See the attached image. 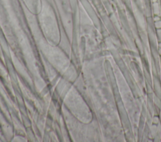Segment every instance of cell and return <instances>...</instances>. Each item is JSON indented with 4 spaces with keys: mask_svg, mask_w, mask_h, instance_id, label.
<instances>
[{
    "mask_svg": "<svg viewBox=\"0 0 161 142\" xmlns=\"http://www.w3.org/2000/svg\"><path fill=\"white\" fill-rule=\"evenodd\" d=\"M50 10V9L46 4L43 12L42 23L46 33L48 34L50 37L55 38L57 36L58 31L52 12Z\"/></svg>",
    "mask_w": 161,
    "mask_h": 142,
    "instance_id": "obj_1",
    "label": "cell"
},
{
    "mask_svg": "<svg viewBox=\"0 0 161 142\" xmlns=\"http://www.w3.org/2000/svg\"><path fill=\"white\" fill-rule=\"evenodd\" d=\"M28 8L33 13L37 12L40 8L41 0H23Z\"/></svg>",
    "mask_w": 161,
    "mask_h": 142,
    "instance_id": "obj_2",
    "label": "cell"
}]
</instances>
